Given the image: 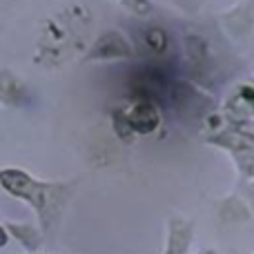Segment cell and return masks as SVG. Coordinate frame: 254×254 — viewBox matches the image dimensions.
<instances>
[{"label": "cell", "mask_w": 254, "mask_h": 254, "mask_svg": "<svg viewBox=\"0 0 254 254\" xmlns=\"http://www.w3.org/2000/svg\"><path fill=\"white\" fill-rule=\"evenodd\" d=\"M156 123H159V116H156L154 107L149 105L136 107V111H134V116H132V125L136 127L138 132H149V129L156 127Z\"/></svg>", "instance_id": "obj_1"}, {"label": "cell", "mask_w": 254, "mask_h": 254, "mask_svg": "<svg viewBox=\"0 0 254 254\" xmlns=\"http://www.w3.org/2000/svg\"><path fill=\"white\" fill-rule=\"evenodd\" d=\"M147 40H149V45H152L154 49H163L165 45V36H163V32H159V29H152L149 32V36H147Z\"/></svg>", "instance_id": "obj_2"}]
</instances>
